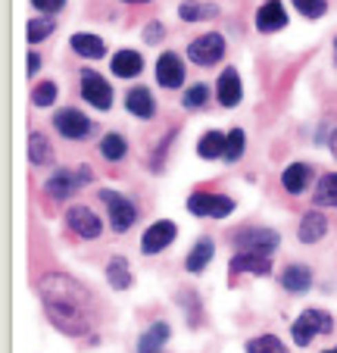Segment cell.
I'll use <instances>...</instances> for the list:
<instances>
[{
	"instance_id": "24",
	"label": "cell",
	"mask_w": 337,
	"mask_h": 353,
	"mask_svg": "<svg viewBox=\"0 0 337 353\" xmlns=\"http://www.w3.org/2000/svg\"><path fill=\"white\" fill-rule=\"evenodd\" d=\"M178 16L185 22H203V19H216L218 7L216 3H200V0H185L178 7Z\"/></svg>"
},
{
	"instance_id": "32",
	"label": "cell",
	"mask_w": 337,
	"mask_h": 353,
	"mask_svg": "<svg viewBox=\"0 0 337 353\" xmlns=\"http://www.w3.org/2000/svg\"><path fill=\"white\" fill-rule=\"evenodd\" d=\"M53 34V19L47 16V19H28V26H25V38L32 41V44H38V41H44V38H50Z\"/></svg>"
},
{
	"instance_id": "34",
	"label": "cell",
	"mask_w": 337,
	"mask_h": 353,
	"mask_svg": "<svg viewBox=\"0 0 337 353\" xmlns=\"http://www.w3.org/2000/svg\"><path fill=\"white\" fill-rule=\"evenodd\" d=\"M206 100H210V88L200 81V85L187 88V91H185V100H181V103H185L187 110H197V107H203Z\"/></svg>"
},
{
	"instance_id": "11",
	"label": "cell",
	"mask_w": 337,
	"mask_h": 353,
	"mask_svg": "<svg viewBox=\"0 0 337 353\" xmlns=\"http://www.w3.org/2000/svg\"><path fill=\"white\" fill-rule=\"evenodd\" d=\"M216 94H218V103L222 107H238L241 103V97H244V88H241V75H238V69H225L222 75H218V85H216Z\"/></svg>"
},
{
	"instance_id": "8",
	"label": "cell",
	"mask_w": 337,
	"mask_h": 353,
	"mask_svg": "<svg viewBox=\"0 0 337 353\" xmlns=\"http://www.w3.org/2000/svg\"><path fill=\"white\" fill-rule=\"evenodd\" d=\"M175 234H178V225H175V222H169V219L153 222V225L144 232V238H141V250H144L147 256L159 254V250H165V247L172 244Z\"/></svg>"
},
{
	"instance_id": "5",
	"label": "cell",
	"mask_w": 337,
	"mask_h": 353,
	"mask_svg": "<svg viewBox=\"0 0 337 353\" xmlns=\"http://www.w3.org/2000/svg\"><path fill=\"white\" fill-rule=\"evenodd\" d=\"M187 57H191L197 66H216V63L225 57V38L218 32L200 34L197 41H191V47H187Z\"/></svg>"
},
{
	"instance_id": "26",
	"label": "cell",
	"mask_w": 337,
	"mask_h": 353,
	"mask_svg": "<svg viewBox=\"0 0 337 353\" xmlns=\"http://www.w3.org/2000/svg\"><path fill=\"white\" fill-rule=\"evenodd\" d=\"M50 157H53L50 141H47L44 134H38V132L28 134V160H32L34 166H44V163H50Z\"/></svg>"
},
{
	"instance_id": "14",
	"label": "cell",
	"mask_w": 337,
	"mask_h": 353,
	"mask_svg": "<svg viewBox=\"0 0 337 353\" xmlns=\"http://www.w3.org/2000/svg\"><path fill=\"white\" fill-rule=\"evenodd\" d=\"M287 26V13L278 0H265L256 13V28L259 32H278V28Z\"/></svg>"
},
{
	"instance_id": "21",
	"label": "cell",
	"mask_w": 337,
	"mask_h": 353,
	"mask_svg": "<svg viewBox=\"0 0 337 353\" xmlns=\"http://www.w3.org/2000/svg\"><path fill=\"white\" fill-rule=\"evenodd\" d=\"M141 69H144V60L138 50H119L112 57V72L119 79H134V75H141Z\"/></svg>"
},
{
	"instance_id": "3",
	"label": "cell",
	"mask_w": 337,
	"mask_h": 353,
	"mask_svg": "<svg viewBox=\"0 0 337 353\" xmlns=\"http://www.w3.org/2000/svg\"><path fill=\"white\" fill-rule=\"evenodd\" d=\"M328 332H334V319H331L328 313H322V310H306L291 328L294 341H297L300 347H306L316 334H328Z\"/></svg>"
},
{
	"instance_id": "7",
	"label": "cell",
	"mask_w": 337,
	"mask_h": 353,
	"mask_svg": "<svg viewBox=\"0 0 337 353\" xmlns=\"http://www.w3.org/2000/svg\"><path fill=\"white\" fill-rule=\"evenodd\" d=\"M81 97L97 110H110L112 107V88L106 79H100V72H91L85 69L81 72Z\"/></svg>"
},
{
	"instance_id": "41",
	"label": "cell",
	"mask_w": 337,
	"mask_h": 353,
	"mask_svg": "<svg viewBox=\"0 0 337 353\" xmlns=\"http://www.w3.org/2000/svg\"><path fill=\"white\" fill-rule=\"evenodd\" d=\"M325 353H337V347H334V350H325Z\"/></svg>"
},
{
	"instance_id": "9",
	"label": "cell",
	"mask_w": 337,
	"mask_h": 353,
	"mask_svg": "<svg viewBox=\"0 0 337 353\" xmlns=\"http://www.w3.org/2000/svg\"><path fill=\"white\" fill-rule=\"evenodd\" d=\"M53 128L69 141H81L91 134V119L79 110H60V113L53 116Z\"/></svg>"
},
{
	"instance_id": "28",
	"label": "cell",
	"mask_w": 337,
	"mask_h": 353,
	"mask_svg": "<svg viewBox=\"0 0 337 353\" xmlns=\"http://www.w3.org/2000/svg\"><path fill=\"white\" fill-rule=\"evenodd\" d=\"M318 207H337V172H325L316 188Z\"/></svg>"
},
{
	"instance_id": "29",
	"label": "cell",
	"mask_w": 337,
	"mask_h": 353,
	"mask_svg": "<svg viewBox=\"0 0 337 353\" xmlns=\"http://www.w3.org/2000/svg\"><path fill=\"white\" fill-rule=\"evenodd\" d=\"M100 154H103L110 163H119L122 157L128 154V144H125V138H122V134H116V132H110L103 141H100Z\"/></svg>"
},
{
	"instance_id": "31",
	"label": "cell",
	"mask_w": 337,
	"mask_h": 353,
	"mask_svg": "<svg viewBox=\"0 0 337 353\" xmlns=\"http://www.w3.org/2000/svg\"><path fill=\"white\" fill-rule=\"evenodd\" d=\"M244 144H247L244 132H241V128H232V132H228V138H225V154L222 157L228 163H238L241 154H244Z\"/></svg>"
},
{
	"instance_id": "33",
	"label": "cell",
	"mask_w": 337,
	"mask_h": 353,
	"mask_svg": "<svg viewBox=\"0 0 337 353\" xmlns=\"http://www.w3.org/2000/svg\"><path fill=\"white\" fill-rule=\"evenodd\" d=\"M53 100H57V85H53V81H41V85L32 91L34 107H50Z\"/></svg>"
},
{
	"instance_id": "19",
	"label": "cell",
	"mask_w": 337,
	"mask_h": 353,
	"mask_svg": "<svg viewBox=\"0 0 337 353\" xmlns=\"http://www.w3.org/2000/svg\"><path fill=\"white\" fill-rule=\"evenodd\" d=\"M325 232H328V219H325L322 213H306L303 219H300V228H297V234H300L303 244H316V241H322Z\"/></svg>"
},
{
	"instance_id": "38",
	"label": "cell",
	"mask_w": 337,
	"mask_h": 353,
	"mask_svg": "<svg viewBox=\"0 0 337 353\" xmlns=\"http://www.w3.org/2000/svg\"><path fill=\"white\" fill-rule=\"evenodd\" d=\"M38 69H41V57L28 54V75H38Z\"/></svg>"
},
{
	"instance_id": "35",
	"label": "cell",
	"mask_w": 337,
	"mask_h": 353,
	"mask_svg": "<svg viewBox=\"0 0 337 353\" xmlns=\"http://www.w3.org/2000/svg\"><path fill=\"white\" fill-rule=\"evenodd\" d=\"M294 7H297L306 19H318V16H325L328 3H325V0H294Z\"/></svg>"
},
{
	"instance_id": "25",
	"label": "cell",
	"mask_w": 337,
	"mask_h": 353,
	"mask_svg": "<svg viewBox=\"0 0 337 353\" xmlns=\"http://www.w3.org/2000/svg\"><path fill=\"white\" fill-rule=\"evenodd\" d=\"M225 138H228V134H222V132H206L203 138L197 141V154L203 157V160H218V157L225 154Z\"/></svg>"
},
{
	"instance_id": "2",
	"label": "cell",
	"mask_w": 337,
	"mask_h": 353,
	"mask_svg": "<svg viewBox=\"0 0 337 353\" xmlns=\"http://www.w3.org/2000/svg\"><path fill=\"white\" fill-rule=\"evenodd\" d=\"M278 244H281V234L272 232V228H241V232L234 234V247L244 250V254L269 256Z\"/></svg>"
},
{
	"instance_id": "17",
	"label": "cell",
	"mask_w": 337,
	"mask_h": 353,
	"mask_svg": "<svg viewBox=\"0 0 337 353\" xmlns=\"http://www.w3.org/2000/svg\"><path fill=\"white\" fill-rule=\"evenodd\" d=\"M281 285H285V291H291V294H306L312 288V269L294 263V266H287L285 272H281Z\"/></svg>"
},
{
	"instance_id": "10",
	"label": "cell",
	"mask_w": 337,
	"mask_h": 353,
	"mask_svg": "<svg viewBox=\"0 0 337 353\" xmlns=\"http://www.w3.org/2000/svg\"><path fill=\"white\" fill-rule=\"evenodd\" d=\"M66 225L72 228L79 238H88V241L100 238V232H103V222H100L88 207H69L66 210Z\"/></svg>"
},
{
	"instance_id": "36",
	"label": "cell",
	"mask_w": 337,
	"mask_h": 353,
	"mask_svg": "<svg viewBox=\"0 0 337 353\" xmlns=\"http://www.w3.org/2000/svg\"><path fill=\"white\" fill-rule=\"evenodd\" d=\"M32 7L41 10V13H60L66 7V0H32Z\"/></svg>"
},
{
	"instance_id": "22",
	"label": "cell",
	"mask_w": 337,
	"mask_h": 353,
	"mask_svg": "<svg viewBox=\"0 0 337 353\" xmlns=\"http://www.w3.org/2000/svg\"><path fill=\"white\" fill-rule=\"evenodd\" d=\"M169 341V325L165 322H153L138 341V353H163V344Z\"/></svg>"
},
{
	"instance_id": "39",
	"label": "cell",
	"mask_w": 337,
	"mask_h": 353,
	"mask_svg": "<svg viewBox=\"0 0 337 353\" xmlns=\"http://www.w3.org/2000/svg\"><path fill=\"white\" fill-rule=\"evenodd\" d=\"M328 144H331V154H334V160H337V128H334V134H331Z\"/></svg>"
},
{
	"instance_id": "27",
	"label": "cell",
	"mask_w": 337,
	"mask_h": 353,
	"mask_svg": "<svg viewBox=\"0 0 337 353\" xmlns=\"http://www.w3.org/2000/svg\"><path fill=\"white\" fill-rule=\"evenodd\" d=\"M106 279H110V285L116 288V291H125V288H132V269H128V263L122 260V256H116V260H110V266H106Z\"/></svg>"
},
{
	"instance_id": "23",
	"label": "cell",
	"mask_w": 337,
	"mask_h": 353,
	"mask_svg": "<svg viewBox=\"0 0 337 353\" xmlns=\"http://www.w3.org/2000/svg\"><path fill=\"white\" fill-rule=\"evenodd\" d=\"M212 241L210 238H200L197 244L191 247V254H187V260H185V266H187V272H203L206 266H210V260H212Z\"/></svg>"
},
{
	"instance_id": "13",
	"label": "cell",
	"mask_w": 337,
	"mask_h": 353,
	"mask_svg": "<svg viewBox=\"0 0 337 353\" xmlns=\"http://www.w3.org/2000/svg\"><path fill=\"white\" fill-rule=\"evenodd\" d=\"M128 113H134L138 119H153L156 116V97L150 94V88H132L125 94Z\"/></svg>"
},
{
	"instance_id": "37",
	"label": "cell",
	"mask_w": 337,
	"mask_h": 353,
	"mask_svg": "<svg viewBox=\"0 0 337 353\" xmlns=\"http://www.w3.org/2000/svg\"><path fill=\"white\" fill-rule=\"evenodd\" d=\"M163 34H165V32H163V26H159V22H150V26L144 28V41H147V44H156Z\"/></svg>"
},
{
	"instance_id": "15",
	"label": "cell",
	"mask_w": 337,
	"mask_h": 353,
	"mask_svg": "<svg viewBox=\"0 0 337 353\" xmlns=\"http://www.w3.org/2000/svg\"><path fill=\"white\" fill-rule=\"evenodd\" d=\"M312 181V169L306 166V163H294V166L285 169V175H281V185H285L287 194H294V197H300V194L309 188Z\"/></svg>"
},
{
	"instance_id": "16",
	"label": "cell",
	"mask_w": 337,
	"mask_h": 353,
	"mask_svg": "<svg viewBox=\"0 0 337 353\" xmlns=\"http://www.w3.org/2000/svg\"><path fill=\"white\" fill-rule=\"evenodd\" d=\"M79 188H81L79 175L69 172V169H60V172L47 181V194H50L53 200H69L75 191H79Z\"/></svg>"
},
{
	"instance_id": "30",
	"label": "cell",
	"mask_w": 337,
	"mask_h": 353,
	"mask_svg": "<svg viewBox=\"0 0 337 353\" xmlns=\"http://www.w3.org/2000/svg\"><path fill=\"white\" fill-rule=\"evenodd\" d=\"M247 353H287V347L275 334H263V338L247 341Z\"/></svg>"
},
{
	"instance_id": "18",
	"label": "cell",
	"mask_w": 337,
	"mask_h": 353,
	"mask_svg": "<svg viewBox=\"0 0 337 353\" xmlns=\"http://www.w3.org/2000/svg\"><path fill=\"white\" fill-rule=\"evenodd\" d=\"M238 272H256V275H269L272 272V263L269 256H259V254H244V250H238L232 260V275Z\"/></svg>"
},
{
	"instance_id": "12",
	"label": "cell",
	"mask_w": 337,
	"mask_h": 353,
	"mask_svg": "<svg viewBox=\"0 0 337 353\" xmlns=\"http://www.w3.org/2000/svg\"><path fill=\"white\" fill-rule=\"evenodd\" d=\"M156 79L163 88H181L185 85V63L178 60V54H163L156 63Z\"/></svg>"
},
{
	"instance_id": "20",
	"label": "cell",
	"mask_w": 337,
	"mask_h": 353,
	"mask_svg": "<svg viewBox=\"0 0 337 353\" xmlns=\"http://www.w3.org/2000/svg\"><path fill=\"white\" fill-rule=\"evenodd\" d=\"M72 50L79 57H85V60H100V57L106 54V44L97 38V34H88V32H79V34H72Z\"/></svg>"
},
{
	"instance_id": "4",
	"label": "cell",
	"mask_w": 337,
	"mask_h": 353,
	"mask_svg": "<svg viewBox=\"0 0 337 353\" xmlns=\"http://www.w3.org/2000/svg\"><path fill=\"white\" fill-rule=\"evenodd\" d=\"M187 213L194 216H212V219H225V216L234 213V200L222 197V194H206L197 191L187 197Z\"/></svg>"
},
{
	"instance_id": "40",
	"label": "cell",
	"mask_w": 337,
	"mask_h": 353,
	"mask_svg": "<svg viewBox=\"0 0 337 353\" xmlns=\"http://www.w3.org/2000/svg\"><path fill=\"white\" fill-rule=\"evenodd\" d=\"M125 3H147V0H125Z\"/></svg>"
},
{
	"instance_id": "6",
	"label": "cell",
	"mask_w": 337,
	"mask_h": 353,
	"mask_svg": "<svg viewBox=\"0 0 337 353\" xmlns=\"http://www.w3.org/2000/svg\"><path fill=\"white\" fill-rule=\"evenodd\" d=\"M100 200H103L106 210H110V222L116 232H128V228L134 225L138 210H134V203L128 197H122V194H116V191H100Z\"/></svg>"
},
{
	"instance_id": "1",
	"label": "cell",
	"mask_w": 337,
	"mask_h": 353,
	"mask_svg": "<svg viewBox=\"0 0 337 353\" xmlns=\"http://www.w3.org/2000/svg\"><path fill=\"white\" fill-rule=\"evenodd\" d=\"M41 297H44V307L50 322L60 332L66 334H85L91 328L88 319V291L72 281L69 275H47L41 281Z\"/></svg>"
}]
</instances>
